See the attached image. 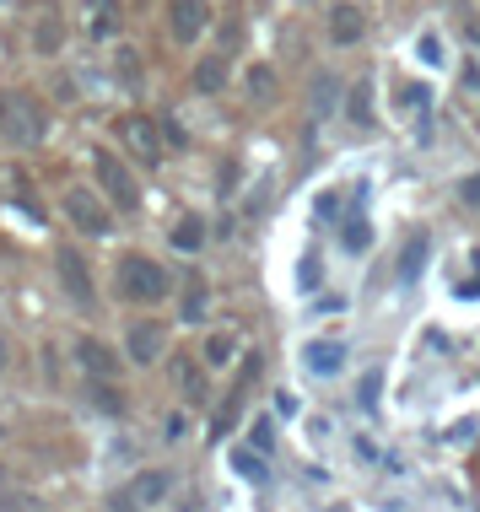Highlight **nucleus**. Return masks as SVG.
<instances>
[{"mask_svg":"<svg viewBox=\"0 0 480 512\" xmlns=\"http://www.w3.org/2000/svg\"><path fill=\"white\" fill-rule=\"evenodd\" d=\"M33 44H38V54H54V49H60V22L44 17V22H38V33H33Z\"/></svg>","mask_w":480,"mask_h":512,"instance_id":"24","label":"nucleus"},{"mask_svg":"<svg viewBox=\"0 0 480 512\" xmlns=\"http://www.w3.org/2000/svg\"><path fill=\"white\" fill-rule=\"evenodd\" d=\"M44 130H49V119H44L33 92H0V135L11 146H38Z\"/></svg>","mask_w":480,"mask_h":512,"instance_id":"1","label":"nucleus"},{"mask_svg":"<svg viewBox=\"0 0 480 512\" xmlns=\"http://www.w3.org/2000/svg\"><path fill=\"white\" fill-rule=\"evenodd\" d=\"M76 362L92 372V378H108V372L119 367V356L108 351V345H98V340H76Z\"/></svg>","mask_w":480,"mask_h":512,"instance_id":"12","label":"nucleus"},{"mask_svg":"<svg viewBox=\"0 0 480 512\" xmlns=\"http://www.w3.org/2000/svg\"><path fill=\"white\" fill-rule=\"evenodd\" d=\"M421 265H427V238H410L405 254H400V281H416Z\"/></svg>","mask_w":480,"mask_h":512,"instance_id":"19","label":"nucleus"},{"mask_svg":"<svg viewBox=\"0 0 480 512\" xmlns=\"http://www.w3.org/2000/svg\"><path fill=\"white\" fill-rule=\"evenodd\" d=\"M459 195H464V205H480V173H475V178H464Z\"/></svg>","mask_w":480,"mask_h":512,"instance_id":"31","label":"nucleus"},{"mask_svg":"<svg viewBox=\"0 0 480 512\" xmlns=\"http://www.w3.org/2000/svg\"><path fill=\"white\" fill-rule=\"evenodd\" d=\"M184 318H189V324H200V318H205V286L200 281L184 292Z\"/></svg>","mask_w":480,"mask_h":512,"instance_id":"26","label":"nucleus"},{"mask_svg":"<svg viewBox=\"0 0 480 512\" xmlns=\"http://www.w3.org/2000/svg\"><path fill=\"white\" fill-rule=\"evenodd\" d=\"M464 38H470V44H480V17H464Z\"/></svg>","mask_w":480,"mask_h":512,"instance_id":"33","label":"nucleus"},{"mask_svg":"<svg viewBox=\"0 0 480 512\" xmlns=\"http://www.w3.org/2000/svg\"><path fill=\"white\" fill-rule=\"evenodd\" d=\"M340 243H346L351 254H362V248L373 243V232H367V221H362V216H346V221H340Z\"/></svg>","mask_w":480,"mask_h":512,"instance_id":"20","label":"nucleus"},{"mask_svg":"<svg viewBox=\"0 0 480 512\" xmlns=\"http://www.w3.org/2000/svg\"><path fill=\"white\" fill-rule=\"evenodd\" d=\"M329 92H335V81L319 76V87H313V114H329Z\"/></svg>","mask_w":480,"mask_h":512,"instance_id":"30","label":"nucleus"},{"mask_svg":"<svg viewBox=\"0 0 480 512\" xmlns=\"http://www.w3.org/2000/svg\"><path fill=\"white\" fill-rule=\"evenodd\" d=\"M87 399H92V405H98L103 415H125V394H114L108 383H92V389H87Z\"/></svg>","mask_w":480,"mask_h":512,"instance_id":"22","label":"nucleus"},{"mask_svg":"<svg viewBox=\"0 0 480 512\" xmlns=\"http://www.w3.org/2000/svg\"><path fill=\"white\" fill-rule=\"evenodd\" d=\"M173 378H178V389H184L189 405H200V399H205V378H200V367L189 362V356H178V362H173Z\"/></svg>","mask_w":480,"mask_h":512,"instance_id":"15","label":"nucleus"},{"mask_svg":"<svg viewBox=\"0 0 480 512\" xmlns=\"http://www.w3.org/2000/svg\"><path fill=\"white\" fill-rule=\"evenodd\" d=\"M470 265H475V270H480V248H475V259H470Z\"/></svg>","mask_w":480,"mask_h":512,"instance_id":"35","label":"nucleus"},{"mask_svg":"<svg viewBox=\"0 0 480 512\" xmlns=\"http://www.w3.org/2000/svg\"><path fill=\"white\" fill-rule=\"evenodd\" d=\"M205 22H211V11H205V0H168V27L178 44H195L205 33Z\"/></svg>","mask_w":480,"mask_h":512,"instance_id":"8","label":"nucleus"},{"mask_svg":"<svg viewBox=\"0 0 480 512\" xmlns=\"http://www.w3.org/2000/svg\"><path fill=\"white\" fill-rule=\"evenodd\" d=\"M400 103L410 108V114H427V87H405V92H400Z\"/></svg>","mask_w":480,"mask_h":512,"instance_id":"29","label":"nucleus"},{"mask_svg":"<svg viewBox=\"0 0 480 512\" xmlns=\"http://www.w3.org/2000/svg\"><path fill=\"white\" fill-rule=\"evenodd\" d=\"M54 270H60V286H65V297H71L76 308H92V302H98L92 275H87V259H81L76 248H60V254H54Z\"/></svg>","mask_w":480,"mask_h":512,"instance_id":"5","label":"nucleus"},{"mask_svg":"<svg viewBox=\"0 0 480 512\" xmlns=\"http://www.w3.org/2000/svg\"><path fill=\"white\" fill-rule=\"evenodd\" d=\"M351 124H362V130H373V81H356L351 87V103H346Z\"/></svg>","mask_w":480,"mask_h":512,"instance_id":"16","label":"nucleus"},{"mask_svg":"<svg viewBox=\"0 0 480 512\" xmlns=\"http://www.w3.org/2000/svg\"><path fill=\"white\" fill-rule=\"evenodd\" d=\"M416 60H421V65H432V71H437V65L448 60V54H443V38H437V33H421V38H416Z\"/></svg>","mask_w":480,"mask_h":512,"instance_id":"23","label":"nucleus"},{"mask_svg":"<svg viewBox=\"0 0 480 512\" xmlns=\"http://www.w3.org/2000/svg\"><path fill=\"white\" fill-rule=\"evenodd\" d=\"M367 33V17H362V6H351V0H340V6H329V38H335L340 49L356 44V38Z\"/></svg>","mask_w":480,"mask_h":512,"instance_id":"11","label":"nucleus"},{"mask_svg":"<svg viewBox=\"0 0 480 512\" xmlns=\"http://www.w3.org/2000/svg\"><path fill=\"white\" fill-rule=\"evenodd\" d=\"M92 168H98V184H103V195L114 200V205H125V211L141 205V189H135V178L125 173V162H119L114 151H98V157H92Z\"/></svg>","mask_w":480,"mask_h":512,"instance_id":"3","label":"nucleus"},{"mask_svg":"<svg viewBox=\"0 0 480 512\" xmlns=\"http://www.w3.org/2000/svg\"><path fill=\"white\" fill-rule=\"evenodd\" d=\"M195 87L200 92H222L227 87V54H205L195 65Z\"/></svg>","mask_w":480,"mask_h":512,"instance_id":"14","label":"nucleus"},{"mask_svg":"<svg viewBox=\"0 0 480 512\" xmlns=\"http://www.w3.org/2000/svg\"><path fill=\"white\" fill-rule=\"evenodd\" d=\"M232 469H238L243 480H254V486H265V480H270V469H265V459H259V448H254V453L238 448V453H232Z\"/></svg>","mask_w":480,"mask_h":512,"instance_id":"18","label":"nucleus"},{"mask_svg":"<svg viewBox=\"0 0 480 512\" xmlns=\"http://www.w3.org/2000/svg\"><path fill=\"white\" fill-rule=\"evenodd\" d=\"M319 281H324V270H319V259H303V265H297V286H303V292H319Z\"/></svg>","mask_w":480,"mask_h":512,"instance_id":"25","label":"nucleus"},{"mask_svg":"<svg viewBox=\"0 0 480 512\" xmlns=\"http://www.w3.org/2000/svg\"><path fill=\"white\" fill-rule=\"evenodd\" d=\"M65 216H71L81 232H92V238L108 232V211H103V200L92 195V189H71V195H65Z\"/></svg>","mask_w":480,"mask_h":512,"instance_id":"7","label":"nucleus"},{"mask_svg":"<svg viewBox=\"0 0 480 512\" xmlns=\"http://www.w3.org/2000/svg\"><path fill=\"white\" fill-rule=\"evenodd\" d=\"M6 362H11V345H6V340H0V372H6Z\"/></svg>","mask_w":480,"mask_h":512,"instance_id":"34","label":"nucleus"},{"mask_svg":"<svg viewBox=\"0 0 480 512\" xmlns=\"http://www.w3.org/2000/svg\"><path fill=\"white\" fill-rule=\"evenodd\" d=\"M119 292H125L130 302H162L173 292V281H168V270H162L157 259L130 254L125 265H119Z\"/></svg>","mask_w":480,"mask_h":512,"instance_id":"2","label":"nucleus"},{"mask_svg":"<svg viewBox=\"0 0 480 512\" xmlns=\"http://www.w3.org/2000/svg\"><path fill=\"white\" fill-rule=\"evenodd\" d=\"M162 345H168V335H162V324H152V318L130 324V335H125V351H130L135 367H152L157 356H162Z\"/></svg>","mask_w":480,"mask_h":512,"instance_id":"9","label":"nucleus"},{"mask_svg":"<svg viewBox=\"0 0 480 512\" xmlns=\"http://www.w3.org/2000/svg\"><path fill=\"white\" fill-rule=\"evenodd\" d=\"M98 17H92V33H114V0H87Z\"/></svg>","mask_w":480,"mask_h":512,"instance_id":"27","label":"nucleus"},{"mask_svg":"<svg viewBox=\"0 0 480 512\" xmlns=\"http://www.w3.org/2000/svg\"><path fill=\"white\" fill-rule=\"evenodd\" d=\"M232 351H238V340H232L227 329H216V335L205 340V351H200V356H205V367H227V362H232Z\"/></svg>","mask_w":480,"mask_h":512,"instance_id":"17","label":"nucleus"},{"mask_svg":"<svg viewBox=\"0 0 480 512\" xmlns=\"http://www.w3.org/2000/svg\"><path fill=\"white\" fill-rule=\"evenodd\" d=\"M303 367L313 372V378H335V372L346 367V345L340 340H308L303 345Z\"/></svg>","mask_w":480,"mask_h":512,"instance_id":"10","label":"nucleus"},{"mask_svg":"<svg viewBox=\"0 0 480 512\" xmlns=\"http://www.w3.org/2000/svg\"><path fill=\"white\" fill-rule=\"evenodd\" d=\"M249 442H254L259 453H270V448H276V426H270V421H254V426H249Z\"/></svg>","mask_w":480,"mask_h":512,"instance_id":"28","label":"nucleus"},{"mask_svg":"<svg viewBox=\"0 0 480 512\" xmlns=\"http://www.w3.org/2000/svg\"><path fill=\"white\" fill-rule=\"evenodd\" d=\"M168 496H173V475H168V469H141V475H135L114 502L119 507H162Z\"/></svg>","mask_w":480,"mask_h":512,"instance_id":"4","label":"nucleus"},{"mask_svg":"<svg viewBox=\"0 0 480 512\" xmlns=\"http://www.w3.org/2000/svg\"><path fill=\"white\" fill-rule=\"evenodd\" d=\"M200 243H205V227H200L195 216H184V221L173 227V248H184V254H195Z\"/></svg>","mask_w":480,"mask_h":512,"instance_id":"21","label":"nucleus"},{"mask_svg":"<svg viewBox=\"0 0 480 512\" xmlns=\"http://www.w3.org/2000/svg\"><path fill=\"white\" fill-rule=\"evenodd\" d=\"M362 405H378V372H373V378H362Z\"/></svg>","mask_w":480,"mask_h":512,"instance_id":"32","label":"nucleus"},{"mask_svg":"<svg viewBox=\"0 0 480 512\" xmlns=\"http://www.w3.org/2000/svg\"><path fill=\"white\" fill-rule=\"evenodd\" d=\"M243 87H249V98L259 103V108H270L281 98V81H276V71H270V65H254L249 76H243Z\"/></svg>","mask_w":480,"mask_h":512,"instance_id":"13","label":"nucleus"},{"mask_svg":"<svg viewBox=\"0 0 480 512\" xmlns=\"http://www.w3.org/2000/svg\"><path fill=\"white\" fill-rule=\"evenodd\" d=\"M119 141H125L141 162H162V124L146 114H125L119 119Z\"/></svg>","mask_w":480,"mask_h":512,"instance_id":"6","label":"nucleus"}]
</instances>
